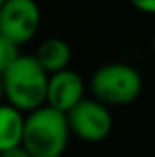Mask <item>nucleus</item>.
<instances>
[{
	"label": "nucleus",
	"mask_w": 155,
	"mask_h": 157,
	"mask_svg": "<svg viewBox=\"0 0 155 157\" xmlns=\"http://www.w3.org/2000/svg\"><path fill=\"white\" fill-rule=\"evenodd\" d=\"M130 4L144 15H153L155 13V0H130Z\"/></svg>",
	"instance_id": "9d476101"
},
{
	"label": "nucleus",
	"mask_w": 155,
	"mask_h": 157,
	"mask_svg": "<svg viewBox=\"0 0 155 157\" xmlns=\"http://www.w3.org/2000/svg\"><path fill=\"white\" fill-rule=\"evenodd\" d=\"M0 157H29V154L22 148V146H17V148H11L7 152H2Z\"/></svg>",
	"instance_id": "9b49d317"
},
{
	"label": "nucleus",
	"mask_w": 155,
	"mask_h": 157,
	"mask_svg": "<svg viewBox=\"0 0 155 157\" xmlns=\"http://www.w3.org/2000/svg\"><path fill=\"white\" fill-rule=\"evenodd\" d=\"M24 132V113L13 106L0 104V154L22 144Z\"/></svg>",
	"instance_id": "6e6552de"
},
{
	"label": "nucleus",
	"mask_w": 155,
	"mask_h": 157,
	"mask_svg": "<svg viewBox=\"0 0 155 157\" xmlns=\"http://www.w3.org/2000/svg\"><path fill=\"white\" fill-rule=\"evenodd\" d=\"M33 57L47 75H53V73H59V71L70 68L71 48L66 40L59 39V37H51L40 44Z\"/></svg>",
	"instance_id": "0eeeda50"
},
{
	"label": "nucleus",
	"mask_w": 155,
	"mask_h": 157,
	"mask_svg": "<svg viewBox=\"0 0 155 157\" xmlns=\"http://www.w3.org/2000/svg\"><path fill=\"white\" fill-rule=\"evenodd\" d=\"M4 2H6V0H0V7H2V4H4Z\"/></svg>",
	"instance_id": "ddd939ff"
},
{
	"label": "nucleus",
	"mask_w": 155,
	"mask_h": 157,
	"mask_svg": "<svg viewBox=\"0 0 155 157\" xmlns=\"http://www.w3.org/2000/svg\"><path fill=\"white\" fill-rule=\"evenodd\" d=\"M18 55H20L18 46H15L13 42L0 37V75L18 59Z\"/></svg>",
	"instance_id": "1a4fd4ad"
},
{
	"label": "nucleus",
	"mask_w": 155,
	"mask_h": 157,
	"mask_svg": "<svg viewBox=\"0 0 155 157\" xmlns=\"http://www.w3.org/2000/svg\"><path fill=\"white\" fill-rule=\"evenodd\" d=\"M70 137L66 115L49 106H42L24 115L20 146L29 157H62Z\"/></svg>",
	"instance_id": "f03ea898"
},
{
	"label": "nucleus",
	"mask_w": 155,
	"mask_h": 157,
	"mask_svg": "<svg viewBox=\"0 0 155 157\" xmlns=\"http://www.w3.org/2000/svg\"><path fill=\"white\" fill-rule=\"evenodd\" d=\"M66 122L70 135H75L84 143H100L112 133L113 115L112 110L99 101L84 97L66 113Z\"/></svg>",
	"instance_id": "20e7f679"
},
{
	"label": "nucleus",
	"mask_w": 155,
	"mask_h": 157,
	"mask_svg": "<svg viewBox=\"0 0 155 157\" xmlns=\"http://www.w3.org/2000/svg\"><path fill=\"white\" fill-rule=\"evenodd\" d=\"M40 22L42 13L35 0H6L0 7V37L18 48L35 39Z\"/></svg>",
	"instance_id": "39448f33"
},
{
	"label": "nucleus",
	"mask_w": 155,
	"mask_h": 157,
	"mask_svg": "<svg viewBox=\"0 0 155 157\" xmlns=\"http://www.w3.org/2000/svg\"><path fill=\"white\" fill-rule=\"evenodd\" d=\"M47 73L39 66L33 55H18V59L2 73V93L20 113L28 115L46 106Z\"/></svg>",
	"instance_id": "f257e3e1"
},
{
	"label": "nucleus",
	"mask_w": 155,
	"mask_h": 157,
	"mask_svg": "<svg viewBox=\"0 0 155 157\" xmlns=\"http://www.w3.org/2000/svg\"><path fill=\"white\" fill-rule=\"evenodd\" d=\"M86 86L84 80L75 70H62L59 73H53L47 77V88H46V106L68 113L73 106L84 99Z\"/></svg>",
	"instance_id": "423d86ee"
},
{
	"label": "nucleus",
	"mask_w": 155,
	"mask_h": 157,
	"mask_svg": "<svg viewBox=\"0 0 155 157\" xmlns=\"http://www.w3.org/2000/svg\"><path fill=\"white\" fill-rule=\"evenodd\" d=\"M2 99H4V93H2V75H0V104H2Z\"/></svg>",
	"instance_id": "f8f14e48"
},
{
	"label": "nucleus",
	"mask_w": 155,
	"mask_h": 157,
	"mask_svg": "<svg viewBox=\"0 0 155 157\" xmlns=\"http://www.w3.org/2000/svg\"><path fill=\"white\" fill-rule=\"evenodd\" d=\"M91 99L106 108L126 106L139 99L142 91V75L126 62H108L93 71L89 78Z\"/></svg>",
	"instance_id": "7ed1b4c3"
}]
</instances>
